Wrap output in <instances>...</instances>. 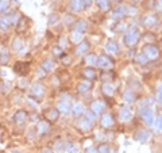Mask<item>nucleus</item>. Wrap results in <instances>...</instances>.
I'll use <instances>...</instances> for the list:
<instances>
[{
	"mask_svg": "<svg viewBox=\"0 0 162 153\" xmlns=\"http://www.w3.org/2000/svg\"><path fill=\"white\" fill-rule=\"evenodd\" d=\"M27 71H29V64L27 62H18L15 65V72H18V73L24 75Z\"/></svg>",
	"mask_w": 162,
	"mask_h": 153,
	"instance_id": "f257e3e1",
	"label": "nucleus"
},
{
	"mask_svg": "<svg viewBox=\"0 0 162 153\" xmlns=\"http://www.w3.org/2000/svg\"><path fill=\"white\" fill-rule=\"evenodd\" d=\"M14 119H15V122H18V123H23L24 121H26V112H24V111H18L16 114L14 115Z\"/></svg>",
	"mask_w": 162,
	"mask_h": 153,
	"instance_id": "f03ea898",
	"label": "nucleus"
},
{
	"mask_svg": "<svg viewBox=\"0 0 162 153\" xmlns=\"http://www.w3.org/2000/svg\"><path fill=\"white\" fill-rule=\"evenodd\" d=\"M10 20H8L7 16H3L0 18V29L2 30H8V27H10Z\"/></svg>",
	"mask_w": 162,
	"mask_h": 153,
	"instance_id": "7ed1b4c3",
	"label": "nucleus"
},
{
	"mask_svg": "<svg viewBox=\"0 0 162 153\" xmlns=\"http://www.w3.org/2000/svg\"><path fill=\"white\" fill-rule=\"evenodd\" d=\"M8 60H10V54L5 49H3L2 53H0V64H5Z\"/></svg>",
	"mask_w": 162,
	"mask_h": 153,
	"instance_id": "20e7f679",
	"label": "nucleus"
},
{
	"mask_svg": "<svg viewBox=\"0 0 162 153\" xmlns=\"http://www.w3.org/2000/svg\"><path fill=\"white\" fill-rule=\"evenodd\" d=\"M43 87L40 86V84H34V87H33V92L35 93V95H42L43 93Z\"/></svg>",
	"mask_w": 162,
	"mask_h": 153,
	"instance_id": "39448f33",
	"label": "nucleus"
},
{
	"mask_svg": "<svg viewBox=\"0 0 162 153\" xmlns=\"http://www.w3.org/2000/svg\"><path fill=\"white\" fill-rule=\"evenodd\" d=\"M8 7H10L8 0H2V2H0V12H5L8 10Z\"/></svg>",
	"mask_w": 162,
	"mask_h": 153,
	"instance_id": "423d86ee",
	"label": "nucleus"
},
{
	"mask_svg": "<svg viewBox=\"0 0 162 153\" xmlns=\"http://www.w3.org/2000/svg\"><path fill=\"white\" fill-rule=\"evenodd\" d=\"M22 46H23V42H22V39L20 38L15 39V41H14V49H15V50H20Z\"/></svg>",
	"mask_w": 162,
	"mask_h": 153,
	"instance_id": "0eeeda50",
	"label": "nucleus"
},
{
	"mask_svg": "<svg viewBox=\"0 0 162 153\" xmlns=\"http://www.w3.org/2000/svg\"><path fill=\"white\" fill-rule=\"evenodd\" d=\"M57 117H58V112L55 111V110H51V111L48 112V118H49V119L55 121V119H57Z\"/></svg>",
	"mask_w": 162,
	"mask_h": 153,
	"instance_id": "6e6552de",
	"label": "nucleus"
},
{
	"mask_svg": "<svg viewBox=\"0 0 162 153\" xmlns=\"http://www.w3.org/2000/svg\"><path fill=\"white\" fill-rule=\"evenodd\" d=\"M38 129H39V133H46V130H48V125L46 123H43V122H40L39 125H38Z\"/></svg>",
	"mask_w": 162,
	"mask_h": 153,
	"instance_id": "1a4fd4ad",
	"label": "nucleus"
},
{
	"mask_svg": "<svg viewBox=\"0 0 162 153\" xmlns=\"http://www.w3.org/2000/svg\"><path fill=\"white\" fill-rule=\"evenodd\" d=\"M58 108H60L61 111H64V112H66L68 110H69V106L66 104V103H60L58 104Z\"/></svg>",
	"mask_w": 162,
	"mask_h": 153,
	"instance_id": "9d476101",
	"label": "nucleus"
},
{
	"mask_svg": "<svg viewBox=\"0 0 162 153\" xmlns=\"http://www.w3.org/2000/svg\"><path fill=\"white\" fill-rule=\"evenodd\" d=\"M43 68H45V69L46 71H50L51 69V68H53V62L51 61H45V64H43Z\"/></svg>",
	"mask_w": 162,
	"mask_h": 153,
	"instance_id": "9b49d317",
	"label": "nucleus"
},
{
	"mask_svg": "<svg viewBox=\"0 0 162 153\" xmlns=\"http://www.w3.org/2000/svg\"><path fill=\"white\" fill-rule=\"evenodd\" d=\"M147 53L151 56V57H155V56L158 54V52H157V50H154L153 48H147Z\"/></svg>",
	"mask_w": 162,
	"mask_h": 153,
	"instance_id": "f8f14e48",
	"label": "nucleus"
},
{
	"mask_svg": "<svg viewBox=\"0 0 162 153\" xmlns=\"http://www.w3.org/2000/svg\"><path fill=\"white\" fill-rule=\"evenodd\" d=\"M68 149L70 151V153H77V146L76 145H69V146H68Z\"/></svg>",
	"mask_w": 162,
	"mask_h": 153,
	"instance_id": "ddd939ff",
	"label": "nucleus"
},
{
	"mask_svg": "<svg viewBox=\"0 0 162 153\" xmlns=\"http://www.w3.org/2000/svg\"><path fill=\"white\" fill-rule=\"evenodd\" d=\"M74 111H76L77 114H79V112L81 111V107H80V104H76V106H74Z\"/></svg>",
	"mask_w": 162,
	"mask_h": 153,
	"instance_id": "4468645a",
	"label": "nucleus"
},
{
	"mask_svg": "<svg viewBox=\"0 0 162 153\" xmlns=\"http://www.w3.org/2000/svg\"><path fill=\"white\" fill-rule=\"evenodd\" d=\"M100 152L101 153H107L108 151H107V146H101V148H100Z\"/></svg>",
	"mask_w": 162,
	"mask_h": 153,
	"instance_id": "2eb2a0df",
	"label": "nucleus"
},
{
	"mask_svg": "<svg viewBox=\"0 0 162 153\" xmlns=\"http://www.w3.org/2000/svg\"><path fill=\"white\" fill-rule=\"evenodd\" d=\"M105 123H110V117H105Z\"/></svg>",
	"mask_w": 162,
	"mask_h": 153,
	"instance_id": "dca6fc26",
	"label": "nucleus"
},
{
	"mask_svg": "<svg viewBox=\"0 0 162 153\" xmlns=\"http://www.w3.org/2000/svg\"><path fill=\"white\" fill-rule=\"evenodd\" d=\"M43 153H51V151H49V149H45V151H43Z\"/></svg>",
	"mask_w": 162,
	"mask_h": 153,
	"instance_id": "f3484780",
	"label": "nucleus"
},
{
	"mask_svg": "<svg viewBox=\"0 0 162 153\" xmlns=\"http://www.w3.org/2000/svg\"><path fill=\"white\" fill-rule=\"evenodd\" d=\"M88 153H96V152L93 151V149H88Z\"/></svg>",
	"mask_w": 162,
	"mask_h": 153,
	"instance_id": "a211bd4d",
	"label": "nucleus"
},
{
	"mask_svg": "<svg viewBox=\"0 0 162 153\" xmlns=\"http://www.w3.org/2000/svg\"><path fill=\"white\" fill-rule=\"evenodd\" d=\"M61 153H68V152H61Z\"/></svg>",
	"mask_w": 162,
	"mask_h": 153,
	"instance_id": "6ab92c4d",
	"label": "nucleus"
},
{
	"mask_svg": "<svg viewBox=\"0 0 162 153\" xmlns=\"http://www.w3.org/2000/svg\"><path fill=\"white\" fill-rule=\"evenodd\" d=\"M0 2H2V0H0Z\"/></svg>",
	"mask_w": 162,
	"mask_h": 153,
	"instance_id": "aec40b11",
	"label": "nucleus"
}]
</instances>
